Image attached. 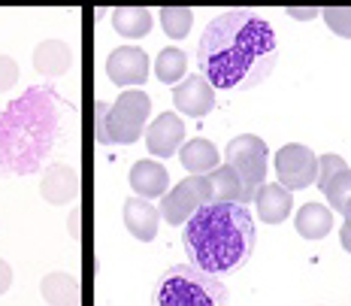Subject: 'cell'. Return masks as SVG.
<instances>
[{
	"instance_id": "obj_1",
	"label": "cell",
	"mask_w": 351,
	"mask_h": 306,
	"mask_svg": "<svg viewBox=\"0 0 351 306\" xmlns=\"http://www.w3.org/2000/svg\"><path fill=\"white\" fill-rule=\"evenodd\" d=\"M279 43L269 21L252 10H224L206 25L197 43V67L212 89L243 91L269 76Z\"/></svg>"
},
{
	"instance_id": "obj_2",
	"label": "cell",
	"mask_w": 351,
	"mask_h": 306,
	"mask_svg": "<svg viewBox=\"0 0 351 306\" xmlns=\"http://www.w3.org/2000/svg\"><path fill=\"white\" fill-rule=\"evenodd\" d=\"M258 231L254 218L239 203H203L185 222L188 261L212 276L237 273L252 258Z\"/></svg>"
},
{
	"instance_id": "obj_3",
	"label": "cell",
	"mask_w": 351,
	"mask_h": 306,
	"mask_svg": "<svg viewBox=\"0 0 351 306\" xmlns=\"http://www.w3.org/2000/svg\"><path fill=\"white\" fill-rule=\"evenodd\" d=\"M152 306H228V291L200 267H170L158 279Z\"/></svg>"
},
{
	"instance_id": "obj_4",
	"label": "cell",
	"mask_w": 351,
	"mask_h": 306,
	"mask_svg": "<svg viewBox=\"0 0 351 306\" xmlns=\"http://www.w3.org/2000/svg\"><path fill=\"white\" fill-rule=\"evenodd\" d=\"M152 97L140 89H124L112 106H97V140L104 145H130L143 137Z\"/></svg>"
},
{
	"instance_id": "obj_5",
	"label": "cell",
	"mask_w": 351,
	"mask_h": 306,
	"mask_svg": "<svg viewBox=\"0 0 351 306\" xmlns=\"http://www.w3.org/2000/svg\"><path fill=\"white\" fill-rule=\"evenodd\" d=\"M224 164L243 182V207L252 203L258 188L267 182V143L254 134L233 137L224 149Z\"/></svg>"
},
{
	"instance_id": "obj_6",
	"label": "cell",
	"mask_w": 351,
	"mask_h": 306,
	"mask_svg": "<svg viewBox=\"0 0 351 306\" xmlns=\"http://www.w3.org/2000/svg\"><path fill=\"white\" fill-rule=\"evenodd\" d=\"M203 203H212V188H209V179L206 173L197 176L191 173L188 179H182L173 191H164V200H160V218L173 228H182V224L191 218Z\"/></svg>"
},
{
	"instance_id": "obj_7",
	"label": "cell",
	"mask_w": 351,
	"mask_h": 306,
	"mask_svg": "<svg viewBox=\"0 0 351 306\" xmlns=\"http://www.w3.org/2000/svg\"><path fill=\"white\" fill-rule=\"evenodd\" d=\"M318 173V155L303 143H288L276 152V176L279 185H285L288 191H300L309 188L315 182Z\"/></svg>"
},
{
	"instance_id": "obj_8",
	"label": "cell",
	"mask_w": 351,
	"mask_h": 306,
	"mask_svg": "<svg viewBox=\"0 0 351 306\" xmlns=\"http://www.w3.org/2000/svg\"><path fill=\"white\" fill-rule=\"evenodd\" d=\"M152 61L143 49L136 46H119L106 58V76L109 82L121 85V89H136L152 76Z\"/></svg>"
},
{
	"instance_id": "obj_9",
	"label": "cell",
	"mask_w": 351,
	"mask_h": 306,
	"mask_svg": "<svg viewBox=\"0 0 351 306\" xmlns=\"http://www.w3.org/2000/svg\"><path fill=\"white\" fill-rule=\"evenodd\" d=\"M173 104L188 119H203L215 109V89L203 73H194L173 85Z\"/></svg>"
},
{
	"instance_id": "obj_10",
	"label": "cell",
	"mask_w": 351,
	"mask_h": 306,
	"mask_svg": "<svg viewBox=\"0 0 351 306\" xmlns=\"http://www.w3.org/2000/svg\"><path fill=\"white\" fill-rule=\"evenodd\" d=\"M143 134H145V149L155 158H173L179 152L182 140H185V121L176 113H160Z\"/></svg>"
},
{
	"instance_id": "obj_11",
	"label": "cell",
	"mask_w": 351,
	"mask_h": 306,
	"mask_svg": "<svg viewBox=\"0 0 351 306\" xmlns=\"http://www.w3.org/2000/svg\"><path fill=\"white\" fill-rule=\"evenodd\" d=\"M40 194L52 207H64L73 203L79 194V173L67 164H52L40 179Z\"/></svg>"
},
{
	"instance_id": "obj_12",
	"label": "cell",
	"mask_w": 351,
	"mask_h": 306,
	"mask_svg": "<svg viewBox=\"0 0 351 306\" xmlns=\"http://www.w3.org/2000/svg\"><path fill=\"white\" fill-rule=\"evenodd\" d=\"M121 218H124V228L134 234V239H140V243H152V239L158 237L160 213L145 198H128L124 200Z\"/></svg>"
},
{
	"instance_id": "obj_13",
	"label": "cell",
	"mask_w": 351,
	"mask_h": 306,
	"mask_svg": "<svg viewBox=\"0 0 351 306\" xmlns=\"http://www.w3.org/2000/svg\"><path fill=\"white\" fill-rule=\"evenodd\" d=\"M254 209H258V218L267 224H282L285 218L294 209V194L288 191L279 182H263L254 194Z\"/></svg>"
},
{
	"instance_id": "obj_14",
	"label": "cell",
	"mask_w": 351,
	"mask_h": 306,
	"mask_svg": "<svg viewBox=\"0 0 351 306\" xmlns=\"http://www.w3.org/2000/svg\"><path fill=\"white\" fill-rule=\"evenodd\" d=\"M128 182H130V188H134V194L152 200V198H158V194H164L167 188H170V173H167L164 164L145 158V161H136L134 167H130Z\"/></svg>"
},
{
	"instance_id": "obj_15",
	"label": "cell",
	"mask_w": 351,
	"mask_h": 306,
	"mask_svg": "<svg viewBox=\"0 0 351 306\" xmlns=\"http://www.w3.org/2000/svg\"><path fill=\"white\" fill-rule=\"evenodd\" d=\"M73 67V49L64 40H43L34 49V70L43 76H61Z\"/></svg>"
},
{
	"instance_id": "obj_16",
	"label": "cell",
	"mask_w": 351,
	"mask_h": 306,
	"mask_svg": "<svg viewBox=\"0 0 351 306\" xmlns=\"http://www.w3.org/2000/svg\"><path fill=\"white\" fill-rule=\"evenodd\" d=\"M294 228L303 239H324L333 231V209L324 203H303L294 215Z\"/></svg>"
},
{
	"instance_id": "obj_17",
	"label": "cell",
	"mask_w": 351,
	"mask_h": 306,
	"mask_svg": "<svg viewBox=\"0 0 351 306\" xmlns=\"http://www.w3.org/2000/svg\"><path fill=\"white\" fill-rule=\"evenodd\" d=\"M40 294L49 306H79V279L73 273L55 270L46 273L40 282Z\"/></svg>"
},
{
	"instance_id": "obj_18",
	"label": "cell",
	"mask_w": 351,
	"mask_h": 306,
	"mask_svg": "<svg viewBox=\"0 0 351 306\" xmlns=\"http://www.w3.org/2000/svg\"><path fill=\"white\" fill-rule=\"evenodd\" d=\"M179 161H182V167H185V170H191V173H197V176H203V173L215 170L218 161H221V155H218L215 143H209V140H203V137H197V140L182 145Z\"/></svg>"
},
{
	"instance_id": "obj_19",
	"label": "cell",
	"mask_w": 351,
	"mask_h": 306,
	"mask_svg": "<svg viewBox=\"0 0 351 306\" xmlns=\"http://www.w3.org/2000/svg\"><path fill=\"white\" fill-rule=\"evenodd\" d=\"M152 25H155V19H152V12L145 10V6H119V10L112 12V27L115 34L128 36V40H140L152 31Z\"/></svg>"
},
{
	"instance_id": "obj_20",
	"label": "cell",
	"mask_w": 351,
	"mask_h": 306,
	"mask_svg": "<svg viewBox=\"0 0 351 306\" xmlns=\"http://www.w3.org/2000/svg\"><path fill=\"white\" fill-rule=\"evenodd\" d=\"M206 179H209V188H212V200L239 203V207H243V182H239V176L228 164H218L215 170H209Z\"/></svg>"
},
{
	"instance_id": "obj_21",
	"label": "cell",
	"mask_w": 351,
	"mask_h": 306,
	"mask_svg": "<svg viewBox=\"0 0 351 306\" xmlns=\"http://www.w3.org/2000/svg\"><path fill=\"white\" fill-rule=\"evenodd\" d=\"M185 67H188V58L182 49H164V52H158V61H155V73H158V79L160 82H167V85H176L179 79H185Z\"/></svg>"
},
{
	"instance_id": "obj_22",
	"label": "cell",
	"mask_w": 351,
	"mask_h": 306,
	"mask_svg": "<svg viewBox=\"0 0 351 306\" xmlns=\"http://www.w3.org/2000/svg\"><path fill=\"white\" fill-rule=\"evenodd\" d=\"M160 25H164V34L170 40H185L191 34L194 25V12L188 6H164L160 10Z\"/></svg>"
},
{
	"instance_id": "obj_23",
	"label": "cell",
	"mask_w": 351,
	"mask_h": 306,
	"mask_svg": "<svg viewBox=\"0 0 351 306\" xmlns=\"http://www.w3.org/2000/svg\"><path fill=\"white\" fill-rule=\"evenodd\" d=\"M321 194H327V207H330L333 213H342L346 203L351 200V167L336 173V176L321 188Z\"/></svg>"
},
{
	"instance_id": "obj_24",
	"label": "cell",
	"mask_w": 351,
	"mask_h": 306,
	"mask_svg": "<svg viewBox=\"0 0 351 306\" xmlns=\"http://www.w3.org/2000/svg\"><path fill=\"white\" fill-rule=\"evenodd\" d=\"M324 25L336 36L351 40V6H330V10H324Z\"/></svg>"
},
{
	"instance_id": "obj_25",
	"label": "cell",
	"mask_w": 351,
	"mask_h": 306,
	"mask_svg": "<svg viewBox=\"0 0 351 306\" xmlns=\"http://www.w3.org/2000/svg\"><path fill=\"white\" fill-rule=\"evenodd\" d=\"M346 158L342 155H318V173H315V182H318V188H324L327 182H330L339 170H346Z\"/></svg>"
},
{
	"instance_id": "obj_26",
	"label": "cell",
	"mask_w": 351,
	"mask_h": 306,
	"mask_svg": "<svg viewBox=\"0 0 351 306\" xmlns=\"http://www.w3.org/2000/svg\"><path fill=\"white\" fill-rule=\"evenodd\" d=\"M19 82V64L10 55H0V94H6Z\"/></svg>"
},
{
	"instance_id": "obj_27",
	"label": "cell",
	"mask_w": 351,
	"mask_h": 306,
	"mask_svg": "<svg viewBox=\"0 0 351 306\" xmlns=\"http://www.w3.org/2000/svg\"><path fill=\"white\" fill-rule=\"evenodd\" d=\"M10 288H12V267L0 258V297H3Z\"/></svg>"
},
{
	"instance_id": "obj_28",
	"label": "cell",
	"mask_w": 351,
	"mask_h": 306,
	"mask_svg": "<svg viewBox=\"0 0 351 306\" xmlns=\"http://www.w3.org/2000/svg\"><path fill=\"white\" fill-rule=\"evenodd\" d=\"M288 16H291V19H297V21H309V19H315V16H318V10H315V6H291Z\"/></svg>"
},
{
	"instance_id": "obj_29",
	"label": "cell",
	"mask_w": 351,
	"mask_h": 306,
	"mask_svg": "<svg viewBox=\"0 0 351 306\" xmlns=\"http://www.w3.org/2000/svg\"><path fill=\"white\" fill-rule=\"evenodd\" d=\"M339 243H342V249L351 255V228H348V224H342V231H339Z\"/></svg>"
},
{
	"instance_id": "obj_30",
	"label": "cell",
	"mask_w": 351,
	"mask_h": 306,
	"mask_svg": "<svg viewBox=\"0 0 351 306\" xmlns=\"http://www.w3.org/2000/svg\"><path fill=\"white\" fill-rule=\"evenodd\" d=\"M342 218H346L342 224H348V228H351V200L346 203V209H342Z\"/></svg>"
}]
</instances>
